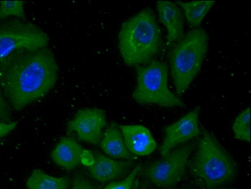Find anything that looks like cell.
Returning <instances> with one entry per match:
<instances>
[{
  "mask_svg": "<svg viewBox=\"0 0 251 189\" xmlns=\"http://www.w3.org/2000/svg\"><path fill=\"white\" fill-rule=\"evenodd\" d=\"M58 68L47 47L21 48L0 62V87L10 106L19 111L45 96L55 85Z\"/></svg>",
  "mask_w": 251,
  "mask_h": 189,
  "instance_id": "1",
  "label": "cell"
},
{
  "mask_svg": "<svg viewBox=\"0 0 251 189\" xmlns=\"http://www.w3.org/2000/svg\"><path fill=\"white\" fill-rule=\"evenodd\" d=\"M162 33L154 11L145 8L125 22L118 35V47L129 66L145 65L161 50Z\"/></svg>",
  "mask_w": 251,
  "mask_h": 189,
  "instance_id": "2",
  "label": "cell"
},
{
  "mask_svg": "<svg viewBox=\"0 0 251 189\" xmlns=\"http://www.w3.org/2000/svg\"><path fill=\"white\" fill-rule=\"evenodd\" d=\"M187 167L205 189H217L231 182L237 174L234 159L209 131L202 129Z\"/></svg>",
  "mask_w": 251,
  "mask_h": 189,
  "instance_id": "3",
  "label": "cell"
},
{
  "mask_svg": "<svg viewBox=\"0 0 251 189\" xmlns=\"http://www.w3.org/2000/svg\"><path fill=\"white\" fill-rule=\"evenodd\" d=\"M209 36L202 28H193L174 43L169 52L171 73L180 96L201 71L208 48Z\"/></svg>",
  "mask_w": 251,
  "mask_h": 189,
  "instance_id": "4",
  "label": "cell"
},
{
  "mask_svg": "<svg viewBox=\"0 0 251 189\" xmlns=\"http://www.w3.org/2000/svg\"><path fill=\"white\" fill-rule=\"evenodd\" d=\"M137 84L132 93L140 104H156L164 107L185 108L186 104L168 86V66L166 63L152 60L136 66Z\"/></svg>",
  "mask_w": 251,
  "mask_h": 189,
  "instance_id": "5",
  "label": "cell"
},
{
  "mask_svg": "<svg viewBox=\"0 0 251 189\" xmlns=\"http://www.w3.org/2000/svg\"><path fill=\"white\" fill-rule=\"evenodd\" d=\"M197 141L173 149L162 159L141 167L139 174L160 189H172L183 178L190 155Z\"/></svg>",
  "mask_w": 251,
  "mask_h": 189,
  "instance_id": "6",
  "label": "cell"
},
{
  "mask_svg": "<svg viewBox=\"0 0 251 189\" xmlns=\"http://www.w3.org/2000/svg\"><path fill=\"white\" fill-rule=\"evenodd\" d=\"M48 35L39 26L18 18L0 21V62L14 51L21 49L47 47Z\"/></svg>",
  "mask_w": 251,
  "mask_h": 189,
  "instance_id": "7",
  "label": "cell"
},
{
  "mask_svg": "<svg viewBox=\"0 0 251 189\" xmlns=\"http://www.w3.org/2000/svg\"><path fill=\"white\" fill-rule=\"evenodd\" d=\"M200 111L201 107L197 106L176 121L165 127V136L160 147L162 157L168 155L177 145L201 135L199 122Z\"/></svg>",
  "mask_w": 251,
  "mask_h": 189,
  "instance_id": "8",
  "label": "cell"
},
{
  "mask_svg": "<svg viewBox=\"0 0 251 189\" xmlns=\"http://www.w3.org/2000/svg\"><path fill=\"white\" fill-rule=\"evenodd\" d=\"M106 124L104 110L98 108H87L79 110L67 123L69 131L75 133L78 139L94 144L99 143L101 132Z\"/></svg>",
  "mask_w": 251,
  "mask_h": 189,
  "instance_id": "9",
  "label": "cell"
},
{
  "mask_svg": "<svg viewBox=\"0 0 251 189\" xmlns=\"http://www.w3.org/2000/svg\"><path fill=\"white\" fill-rule=\"evenodd\" d=\"M128 150L135 156L151 154L156 148L157 143L151 132L139 124L119 126Z\"/></svg>",
  "mask_w": 251,
  "mask_h": 189,
  "instance_id": "10",
  "label": "cell"
},
{
  "mask_svg": "<svg viewBox=\"0 0 251 189\" xmlns=\"http://www.w3.org/2000/svg\"><path fill=\"white\" fill-rule=\"evenodd\" d=\"M95 162L87 168L90 176L101 183L121 178L130 169L132 161H116L99 151L94 152Z\"/></svg>",
  "mask_w": 251,
  "mask_h": 189,
  "instance_id": "11",
  "label": "cell"
},
{
  "mask_svg": "<svg viewBox=\"0 0 251 189\" xmlns=\"http://www.w3.org/2000/svg\"><path fill=\"white\" fill-rule=\"evenodd\" d=\"M156 9L159 20L167 30V46H170L181 40L184 35V20L178 6L171 1H157Z\"/></svg>",
  "mask_w": 251,
  "mask_h": 189,
  "instance_id": "12",
  "label": "cell"
},
{
  "mask_svg": "<svg viewBox=\"0 0 251 189\" xmlns=\"http://www.w3.org/2000/svg\"><path fill=\"white\" fill-rule=\"evenodd\" d=\"M83 148L71 137H63L51 152L53 161L57 165L70 171L80 163Z\"/></svg>",
  "mask_w": 251,
  "mask_h": 189,
  "instance_id": "13",
  "label": "cell"
},
{
  "mask_svg": "<svg viewBox=\"0 0 251 189\" xmlns=\"http://www.w3.org/2000/svg\"><path fill=\"white\" fill-rule=\"evenodd\" d=\"M99 143L103 151L110 157L128 161L137 158L127 149L121 131L115 122L108 125Z\"/></svg>",
  "mask_w": 251,
  "mask_h": 189,
  "instance_id": "14",
  "label": "cell"
},
{
  "mask_svg": "<svg viewBox=\"0 0 251 189\" xmlns=\"http://www.w3.org/2000/svg\"><path fill=\"white\" fill-rule=\"evenodd\" d=\"M71 183L68 176L55 177L40 169H35L26 181L27 189H68Z\"/></svg>",
  "mask_w": 251,
  "mask_h": 189,
  "instance_id": "15",
  "label": "cell"
},
{
  "mask_svg": "<svg viewBox=\"0 0 251 189\" xmlns=\"http://www.w3.org/2000/svg\"><path fill=\"white\" fill-rule=\"evenodd\" d=\"M184 10L187 23L194 28H198L205 15L215 3V0H197L184 2L175 1Z\"/></svg>",
  "mask_w": 251,
  "mask_h": 189,
  "instance_id": "16",
  "label": "cell"
},
{
  "mask_svg": "<svg viewBox=\"0 0 251 189\" xmlns=\"http://www.w3.org/2000/svg\"><path fill=\"white\" fill-rule=\"evenodd\" d=\"M250 107L249 106L235 118L232 125V130L237 139L250 142Z\"/></svg>",
  "mask_w": 251,
  "mask_h": 189,
  "instance_id": "17",
  "label": "cell"
},
{
  "mask_svg": "<svg viewBox=\"0 0 251 189\" xmlns=\"http://www.w3.org/2000/svg\"><path fill=\"white\" fill-rule=\"evenodd\" d=\"M25 2L23 1H0V21L11 16L26 20Z\"/></svg>",
  "mask_w": 251,
  "mask_h": 189,
  "instance_id": "18",
  "label": "cell"
},
{
  "mask_svg": "<svg viewBox=\"0 0 251 189\" xmlns=\"http://www.w3.org/2000/svg\"><path fill=\"white\" fill-rule=\"evenodd\" d=\"M141 167V165H137L124 179L112 182L102 189H133L135 181Z\"/></svg>",
  "mask_w": 251,
  "mask_h": 189,
  "instance_id": "19",
  "label": "cell"
},
{
  "mask_svg": "<svg viewBox=\"0 0 251 189\" xmlns=\"http://www.w3.org/2000/svg\"><path fill=\"white\" fill-rule=\"evenodd\" d=\"M12 110L0 87V120L11 122Z\"/></svg>",
  "mask_w": 251,
  "mask_h": 189,
  "instance_id": "20",
  "label": "cell"
},
{
  "mask_svg": "<svg viewBox=\"0 0 251 189\" xmlns=\"http://www.w3.org/2000/svg\"><path fill=\"white\" fill-rule=\"evenodd\" d=\"M72 189H97L96 187L80 173L74 175L72 181Z\"/></svg>",
  "mask_w": 251,
  "mask_h": 189,
  "instance_id": "21",
  "label": "cell"
},
{
  "mask_svg": "<svg viewBox=\"0 0 251 189\" xmlns=\"http://www.w3.org/2000/svg\"><path fill=\"white\" fill-rule=\"evenodd\" d=\"M17 121L5 122L0 120V138L8 135L17 126Z\"/></svg>",
  "mask_w": 251,
  "mask_h": 189,
  "instance_id": "22",
  "label": "cell"
},
{
  "mask_svg": "<svg viewBox=\"0 0 251 189\" xmlns=\"http://www.w3.org/2000/svg\"><path fill=\"white\" fill-rule=\"evenodd\" d=\"M95 162L94 154L87 150H83L80 157V163L86 166L92 165Z\"/></svg>",
  "mask_w": 251,
  "mask_h": 189,
  "instance_id": "23",
  "label": "cell"
},
{
  "mask_svg": "<svg viewBox=\"0 0 251 189\" xmlns=\"http://www.w3.org/2000/svg\"><path fill=\"white\" fill-rule=\"evenodd\" d=\"M138 189H151L146 181H142L139 183Z\"/></svg>",
  "mask_w": 251,
  "mask_h": 189,
  "instance_id": "24",
  "label": "cell"
},
{
  "mask_svg": "<svg viewBox=\"0 0 251 189\" xmlns=\"http://www.w3.org/2000/svg\"><path fill=\"white\" fill-rule=\"evenodd\" d=\"M139 184V179H138V178H137L135 181L133 189H138Z\"/></svg>",
  "mask_w": 251,
  "mask_h": 189,
  "instance_id": "25",
  "label": "cell"
},
{
  "mask_svg": "<svg viewBox=\"0 0 251 189\" xmlns=\"http://www.w3.org/2000/svg\"><path fill=\"white\" fill-rule=\"evenodd\" d=\"M151 189H158V188H151ZM187 189V188H181V189Z\"/></svg>",
  "mask_w": 251,
  "mask_h": 189,
  "instance_id": "26",
  "label": "cell"
}]
</instances>
